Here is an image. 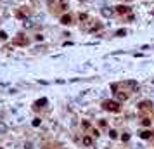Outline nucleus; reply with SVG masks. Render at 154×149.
<instances>
[{
  "label": "nucleus",
  "instance_id": "obj_1",
  "mask_svg": "<svg viewBox=\"0 0 154 149\" xmlns=\"http://www.w3.org/2000/svg\"><path fill=\"white\" fill-rule=\"evenodd\" d=\"M102 106H104V109H107V111H120V104H118L116 101H106Z\"/></svg>",
  "mask_w": 154,
  "mask_h": 149
},
{
  "label": "nucleus",
  "instance_id": "obj_2",
  "mask_svg": "<svg viewBox=\"0 0 154 149\" xmlns=\"http://www.w3.org/2000/svg\"><path fill=\"white\" fill-rule=\"evenodd\" d=\"M116 11H118L120 14H126V12H130V9H128L126 5H118V7H116Z\"/></svg>",
  "mask_w": 154,
  "mask_h": 149
},
{
  "label": "nucleus",
  "instance_id": "obj_3",
  "mask_svg": "<svg viewBox=\"0 0 154 149\" xmlns=\"http://www.w3.org/2000/svg\"><path fill=\"white\" fill-rule=\"evenodd\" d=\"M140 137H142V139H151V137H152V132L144 130V132H140Z\"/></svg>",
  "mask_w": 154,
  "mask_h": 149
},
{
  "label": "nucleus",
  "instance_id": "obj_4",
  "mask_svg": "<svg viewBox=\"0 0 154 149\" xmlns=\"http://www.w3.org/2000/svg\"><path fill=\"white\" fill-rule=\"evenodd\" d=\"M61 23H62V24H69V23H71V17H69V16H62V17H61Z\"/></svg>",
  "mask_w": 154,
  "mask_h": 149
},
{
  "label": "nucleus",
  "instance_id": "obj_5",
  "mask_svg": "<svg viewBox=\"0 0 154 149\" xmlns=\"http://www.w3.org/2000/svg\"><path fill=\"white\" fill-rule=\"evenodd\" d=\"M5 132H7V125L0 121V134H5Z\"/></svg>",
  "mask_w": 154,
  "mask_h": 149
},
{
  "label": "nucleus",
  "instance_id": "obj_6",
  "mask_svg": "<svg viewBox=\"0 0 154 149\" xmlns=\"http://www.w3.org/2000/svg\"><path fill=\"white\" fill-rule=\"evenodd\" d=\"M47 104V99H40V101H36V107H42Z\"/></svg>",
  "mask_w": 154,
  "mask_h": 149
},
{
  "label": "nucleus",
  "instance_id": "obj_7",
  "mask_svg": "<svg viewBox=\"0 0 154 149\" xmlns=\"http://www.w3.org/2000/svg\"><path fill=\"white\" fill-rule=\"evenodd\" d=\"M82 142H83L85 146H90V144H92V137H83V140H82Z\"/></svg>",
  "mask_w": 154,
  "mask_h": 149
},
{
  "label": "nucleus",
  "instance_id": "obj_8",
  "mask_svg": "<svg viewBox=\"0 0 154 149\" xmlns=\"http://www.w3.org/2000/svg\"><path fill=\"white\" fill-rule=\"evenodd\" d=\"M109 137L111 139H116L118 137V132H116V130H109Z\"/></svg>",
  "mask_w": 154,
  "mask_h": 149
},
{
  "label": "nucleus",
  "instance_id": "obj_9",
  "mask_svg": "<svg viewBox=\"0 0 154 149\" xmlns=\"http://www.w3.org/2000/svg\"><path fill=\"white\" fill-rule=\"evenodd\" d=\"M126 35V30H118L116 31V36H125Z\"/></svg>",
  "mask_w": 154,
  "mask_h": 149
},
{
  "label": "nucleus",
  "instance_id": "obj_10",
  "mask_svg": "<svg viewBox=\"0 0 154 149\" xmlns=\"http://www.w3.org/2000/svg\"><path fill=\"white\" fill-rule=\"evenodd\" d=\"M118 101H126V94H116Z\"/></svg>",
  "mask_w": 154,
  "mask_h": 149
},
{
  "label": "nucleus",
  "instance_id": "obj_11",
  "mask_svg": "<svg viewBox=\"0 0 154 149\" xmlns=\"http://www.w3.org/2000/svg\"><path fill=\"white\" fill-rule=\"evenodd\" d=\"M121 140H123V142L130 140V134H123V135H121Z\"/></svg>",
  "mask_w": 154,
  "mask_h": 149
},
{
  "label": "nucleus",
  "instance_id": "obj_12",
  "mask_svg": "<svg viewBox=\"0 0 154 149\" xmlns=\"http://www.w3.org/2000/svg\"><path fill=\"white\" fill-rule=\"evenodd\" d=\"M142 125H144V127H149V125H151V120H149V118H144Z\"/></svg>",
  "mask_w": 154,
  "mask_h": 149
},
{
  "label": "nucleus",
  "instance_id": "obj_13",
  "mask_svg": "<svg viewBox=\"0 0 154 149\" xmlns=\"http://www.w3.org/2000/svg\"><path fill=\"white\" fill-rule=\"evenodd\" d=\"M0 38H2V40H7V33H5V31H0Z\"/></svg>",
  "mask_w": 154,
  "mask_h": 149
},
{
  "label": "nucleus",
  "instance_id": "obj_14",
  "mask_svg": "<svg viewBox=\"0 0 154 149\" xmlns=\"http://www.w3.org/2000/svg\"><path fill=\"white\" fill-rule=\"evenodd\" d=\"M128 85H130V87H132V88H139V85H137V83H135V82H128Z\"/></svg>",
  "mask_w": 154,
  "mask_h": 149
},
{
  "label": "nucleus",
  "instance_id": "obj_15",
  "mask_svg": "<svg viewBox=\"0 0 154 149\" xmlns=\"http://www.w3.org/2000/svg\"><path fill=\"white\" fill-rule=\"evenodd\" d=\"M33 127H40V120H38V118L33 120Z\"/></svg>",
  "mask_w": 154,
  "mask_h": 149
},
{
  "label": "nucleus",
  "instance_id": "obj_16",
  "mask_svg": "<svg viewBox=\"0 0 154 149\" xmlns=\"http://www.w3.org/2000/svg\"><path fill=\"white\" fill-rule=\"evenodd\" d=\"M0 149H2V147H0Z\"/></svg>",
  "mask_w": 154,
  "mask_h": 149
}]
</instances>
